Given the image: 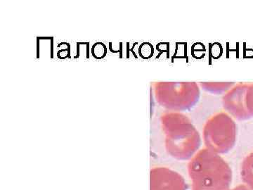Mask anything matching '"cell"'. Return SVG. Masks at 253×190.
Wrapping results in <instances>:
<instances>
[{
  "instance_id": "cell-3",
  "label": "cell",
  "mask_w": 253,
  "mask_h": 190,
  "mask_svg": "<svg viewBox=\"0 0 253 190\" xmlns=\"http://www.w3.org/2000/svg\"><path fill=\"white\" fill-rule=\"evenodd\" d=\"M234 123L226 113L220 112L212 116L204 128V141L209 149L224 153L230 148L234 141Z\"/></svg>"
},
{
  "instance_id": "cell-7",
  "label": "cell",
  "mask_w": 253,
  "mask_h": 190,
  "mask_svg": "<svg viewBox=\"0 0 253 190\" xmlns=\"http://www.w3.org/2000/svg\"><path fill=\"white\" fill-rule=\"evenodd\" d=\"M246 109L250 116H253V83H249L245 97Z\"/></svg>"
},
{
  "instance_id": "cell-1",
  "label": "cell",
  "mask_w": 253,
  "mask_h": 190,
  "mask_svg": "<svg viewBox=\"0 0 253 190\" xmlns=\"http://www.w3.org/2000/svg\"><path fill=\"white\" fill-rule=\"evenodd\" d=\"M166 133V148L174 157L188 158L201 144V138L189 118L180 112L169 111L161 118Z\"/></svg>"
},
{
  "instance_id": "cell-5",
  "label": "cell",
  "mask_w": 253,
  "mask_h": 190,
  "mask_svg": "<svg viewBox=\"0 0 253 190\" xmlns=\"http://www.w3.org/2000/svg\"><path fill=\"white\" fill-rule=\"evenodd\" d=\"M184 178L167 168H153L151 171V190H187Z\"/></svg>"
},
{
  "instance_id": "cell-2",
  "label": "cell",
  "mask_w": 253,
  "mask_h": 190,
  "mask_svg": "<svg viewBox=\"0 0 253 190\" xmlns=\"http://www.w3.org/2000/svg\"><path fill=\"white\" fill-rule=\"evenodd\" d=\"M154 87L158 104L173 112L192 109L201 97V89L196 82H158Z\"/></svg>"
},
{
  "instance_id": "cell-6",
  "label": "cell",
  "mask_w": 253,
  "mask_h": 190,
  "mask_svg": "<svg viewBox=\"0 0 253 190\" xmlns=\"http://www.w3.org/2000/svg\"><path fill=\"white\" fill-rule=\"evenodd\" d=\"M235 84L234 82H201L199 85L204 91L211 94L224 95Z\"/></svg>"
},
{
  "instance_id": "cell-4",
  "label": "cell",
  "mask_w": 253,
  "mask_h": 190,
  "mask_svg": "<svg viewBox=\"0 0 253 190\" xmlns=\"http://www.w3.org/2000/svg\"><path fill=\"white\" fill-rule=\"evenodd\" d=\"M249 83H239L222 96V106L227 112L239 119L250 117L246 109L245 97Z\"/></svg>"
}]
</instances>
